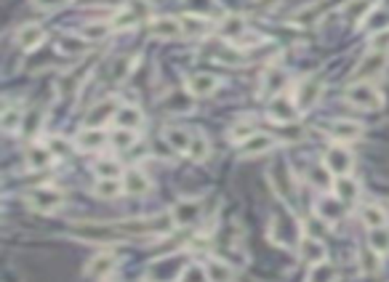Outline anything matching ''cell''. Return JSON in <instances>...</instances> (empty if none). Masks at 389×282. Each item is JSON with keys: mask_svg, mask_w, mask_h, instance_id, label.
I'll return each instance as SVG.
<instances>
[{"mask_svg": "<svg viewBox=\"0 0 389 282\" xmlns=\"http://www.w3.org/2000/svg\"><path fill=\"white\" fill-rule=\"evenodd\" d=\"M189 258L184 251L171 255H163L158 261H152L147 267V282H182L184 272H187Z\"/></svg>", "mask_w": 389, "mask_h": 282, "instance_id": "obj_1", "label": "cell"}, {"mask_svg": "<svg viewBox=\"0 0 389 282\" xmlns=\"http://www.w3.org/2000/svg\"><path fill=\"white\" fill-rule=\"evenodd\" d=\"M72 237H78L83 242H96V245H109L125 237L118 224H99V221H81L72 224Z\"/></svg>", "mask_w": 389, "mask_h": 282, "instance_id": "obj_2", "label": "cell"}, {"mask_svg": "<svg viewBox=\"0 0 389 282\" xmlns=\"http://www.w3.org/2000/svg\"><path fill=\"white\" fill-rule=\"evenodd\" d=\"M152 14V3L149 0H128L121 11L112 14V29H134L139 22L149 19Z\"/></svg>", "mask_w": 389, "mask_h": 282, "instance_id": "obj_3", "label": "cell"}, {"mask_svg": "<svg viewBox=\"0 0 389 282\" xmlns=\"http://www.w3.org/2000/svg\"><path fill=\"white\" fill-rule=\"evenodd\" d=\"M344 96H347L349 104H355V107H360V109H378L384 104V96L378 94V88L368 80H355L347 88V94Z\"/></svg>", "mask_w": 389, "mask_h": 282, "instance_id": "obj_4", "label": "cell"}, {"mask_svg": "<svg viewBox=\"0 0 389 282\" xmlns=\"http://www.w3.org/2000/svg\"><path fill=\"white\" fill-rule=\"evenodd\" d=\"M27 202L38 213H54L64 205V192L56 187H38L27 195Z\"/></svg>", "mask_w": 389, "mask_h": 282, "instance_id": "obj_5", "label": "cell"}, {"mask_svg": "<svg viewBox=\"0 0 389 282\" xmlns=\"http://www.w3.org/2000/svg\"><path fill=\"white\" fill-rule=\"evenodd\" d=\"M320 96H322V80L318 75H307L304 80L296 83L294 101L296 107H299V112H309V109L320 101Z\"/></svg>", "mask_w": 389, "mask_h": 282, "instance_id": "obj_6", "label": "cell"}, {"mask_svg": "<svg viewBox=\"0 0 389 282\" xmlns=\"http://www.w3.org/2000/svg\"><path fill=\"white\" fill-rule=\"evenodd\" d=\"M389 64V54L384 51H371L368 56H362L360 62H357V67L352 69V78L355 80H371L376 75H381Z\"/></svg>", "mask_w": 389, "mask_h": 282, "instance_id": "obj_7", "label": "cell"}, {"mask_svg": "<svg viewBox=\"0 0 389 282\" xmlns=\"http://www.w3.org/2000/svg\"><path fill=\"white\" fill-rule=\"evenodd\" d=\"M147 29H149L152 38H161V41H174V38L187 35V32H184V24H182V19H176V16H152Z\"/></svg>", "mask_w": 389, "mask_h": 282, "instance_id": "obj_8", "label": "cell"}, {"mask_svg": "<svg viewBox=\"0 0 389 282\" xmlns=\"http://www.w3.org/2000/svg\"><path fill=\"white\" fill-rule=\"evenodd\" d=\"M322 165H325L336 178H339V176H349V171H352V152H349L344 144H331V147L325 149Z\"/></svg>", "mask_w": 389, "mask_h": 282, "instance_id": "obj_9", "label": "cell"}, {"mask_svg": "<svg viewBox=\"0 0 389 282\" xmlns=\"http://www.w3.org/2000/svg\"><path fill=\"white\" fill-rule=\"evenodd\" d=\"M272 187H275V192L280 195L285 202H294L296 197V178H294V171L285 165V162H278L275 168H272Z\"/></svg>", "mask_w": 389, "mask_h": 282, "instance_id": "obj_10", "label": "cell"}, {"mask_svg": "<svg viewBox=\"0 0 389 282\" xmlns=\"http://www.w3.org/2000/svg\"><path fill=\"white\" fill-rule=\"evenodd\" d=\"M176 227H189V224H198L203 216V202L200 200H179L171 208Z\"/></svg>", "mask_w": 389, "mask_h": 282, "instance_id": "obj_11", "label": "cell"}, {"mask_svg": "<svg viewBox=\"0 0 389 282\" xmlns=\"http://www.w3.org/2000/svg\"><path fill=\"white\" fill-rule=\"evenodd\" d=\"M269 118L275 122H280V125H291V122L299 120V107L288 96H275V101L269 104Z\"/></svg>", "mask_w": 389, "mask_h": 282, "instance_id": "obj_12", "label": "cell"}, {"mask_svg": "<svg viewBox=\"0 0 389 282\" xmlns=\"http://www.w3.org/2000/svg\"><path fill=\"white\" fill-rule=\"evenodd\" d=\"M275 144H278V139L272 134H259L256 131L251 139H245L243 144H238V152H240L243 157H256V155H264L269 149H275Z\"/></svg>", "mask_w": 389, "mask_h": 282, "instance_id": "obj_13", "label": "cell"}, {"mask_svg": "<svg viewBox=\"0 0 389 282\" xmlns=\"http://www.w3.org/2000/svg\"><path fill=\"white\" fill-rule=\"evenodd\" d=\"M118 264V255L115 251H102V253H96L88 264H86V274L91 277V280H102V277H107L109 272L115 269Z\"/></svg>", "mask_w": 389, "mask_h": 282, "instance_id": "obj_14", "label": "cell"}, {"mask_svg": "<svg viewBox=\"0 0 389 282\" xmlns=\"http://www.w3.org/2000/svg\"><path fill=\"white\" fill-rule=\"evenodd\" d=\"M288 83V75L278 67H269L261 78V85H259V96L261 99H275V96L282 91V85Z\"/></svg>", "mask_w": 389, "mask_h": 282, "instance_id": "obj_15", "label": "cell"}, {"mask_svg": "<svg viewBox=\"0 0 389 282\" xmlns=\"http://www.w3.org/2000/svg\"><path fill=\"white\" fill-rule=\"evenodd\" d=\"M123 189H125L131 197H144L149 192V178L144 176V171L128 168V171L123 174Z\"/></svg>", "mask_w": 389, "mask_h": 282, "instance_id": "obj_16", "label": "cell"}, {"mask_svg": "<svg viewBox=\"0 0 389 282\" xmlns=\"http://www.w3.org/2000/svg\"><path fill=\"white\" fill-rule=\"evenodd\" d=\"M216 88H219V78H216V75H208V72H198V75H192L187 80L189 96H198V99L211 96Z\"/></svg>", "mask_w": 389, "mask_h": 282, "instance_id": "obj_17", "label": "cell"}, {"mask_svg": "<svg viewBox=\"0 0 389 282\" xmlns=\"http://www.w3.org/2000/svg\"><path fill=\"white\" fill-rule=\"evenodd\" d=\"M245 29H248V24H245V19H243L240 14H229L219 22V35L227 38V41L238 43L243 35H245Z\"/></svg>", "mask_w": 389, "mask_h": 282, "instance_id": "obj_18", "label": "cell"}, {"mask_svg": "<svg viewBox=\"0 0 389 282\" xmlns=\"http://www.w3.org/2000/svg\"><path fill=\"white\" fill-rule=\"evenodd\" d=\"M43 41H46V29L41 24H25L16 35V43H19L22 51H35Z\"/></svg>", "mask_w": 389, "mask_h": 282, "instance_id": "obj_19", "label": "cell"}, {"mask_svg": "<svg viewBox=\"0 0 389 282\" xmlns=\"http://www.w3.org/2000/svg\"><path fill=\"white\" fill-rule=\"evenodd\" d=\"M25 160H27L29 168H35V171H43V168H48L51 162L56 160V155L51 152V147L46 144H32V147H27V152H25Z\"/></svg>", "mask_w": 389, "mask_h": 282, "instance_id": "obj_20", "label": "cell"}, {"mask_svg": "<svg viewBox=\"0 0 389 282\" xmlns=\"http://www.w3.org/2000/svg\"><path fill=\"white\" fill-rule=\"evenodd\" d=\"M107 144V134L102 128H86L81 134L75 136V147L86 149V152H96Z\"/></svg>", "mask_w": 389, "mask_h": 282, "instance_id": "obj_21", "label": "cell"}, {"mask_svg": "<svg viewBox=\"0 0 389 282\" xmlns=\"http://www.w3.org/2000/svg\"><path fill=\"white\" fill-rule=\"evenodd\" d=\"M344 205H347V202H341L336 195L334 197H331V195H328V197H320V200H318V216H320L325 224H336V221L341 218V213H344Z\"/></svg>", "mask_w": 389, "mask_h": 282, "instance_id": "obj_22", "label": "cell"}, {"mask_svg": "<svg viewBox=\"0 0 389 282\" xmlns=\"http://www.w3.org/2000/svg\"><path fill=\"white\" fill-rule=\"evenodd\" d=\"M112 120H115V125H118V128L139 131V128H142V122H144V115H142V109L134 107V104H131V107L125 104V107H121L118 112H115V118H112Z\"/></svg>", "mask_w": 389, "mask_h": 282, "instance_id": "obj_23", "label": "cell"}, {"mask_svg": "<svg viewBox=\"0 0 389 282\" xmlns=\"http://www.w3.org/2000/svg\"><path fill=\"white\" fill-rule=\"evenodd\" d=\"M299 255L315 267V264H320L322 258H325V248H322V242L315 240V237H301V242H299Z\"/></svg>", "mask_w": 389, "mask_h": 282, "instance_id": "obj_24", "label": "cell"}, {"mask_svg": "<svg viewBox=\"0 0 389 282\" xmlns=\"http://www.w3.org/2000/svg\"><path fill=\"white\" fill-rule=\"evenodd\" d=\"M334 195L341 202H355L357 195H360V184L355 178H349V176H339L334 181Z\"/></svg>", "mask_w": 389, "mask_h": 282, "instance_id": "obj_25", "label": "cell"}, {"mask_svg": "<svg viewBox=\"0 0 389 282\" xmlns=\"http://www.w3.org/2000/svg\"><path fill=\"white\" fill-rule=\"evenodd\" d=\"M331 136L336 141H355L362 136V125L355 120H339L331 125Z\"/></svg>", "mask_w": 389, "mask_h": 282, "instance_id": "obj_26", "label": "cell"}, {"mask_svg": "<svg viewBox=\"0 0 389 282\" xmlns=\"http://www.w3.org/2000/svg\"><path fill=\"white\" fill-rule=\"evenodd\" d=\"M205 277H208V282H232L235 280V269L229 267L227 261L214 258V261H208V267H205Z\"/></svg>", "mask_w": 389, "mask_h": 282, "instance_id": "obj_27", "label": "cell"}, {"mask_svg": "<svg viewBox=\"0 0 389 282\" xmlns=\"http://www.w3.org/2000/svg\"><path fill=\"white\" fill-rule=\"evenodd\" d=\"M182 24H184V32L192 35V38H203V35H208L211 27H214L205 16H198V14H184L182 16Z\"/></svg>", "mask_w": 389, "mask_h": 282, "instance_id": "obj_28", "label": "cell"}, {"mask_svg": "<svg viewBox=\"0 0 389 282\" xmlns=\"http://www.w3.org/2000/svg\"><path fill=\"white\" fill-rule=\"evenodd\" d=\"M118 104L109 99V101H99L91 112H88V128H99L102 122L107 120V118H115V112H118Z\"/></svg>", "mask_w": 389, "mask_h": 282, "instance_id": "obj_29", "label": "cell"}, {"mask_svg": "<svg viewBox=\"0 0 389 282\" xmlns=\"http://www.w3.org/2000/svg\"><path fill=\"white\" fill-rule=\"evenodd\" d=\"M374 8H376V0H349L341 14L347 16V19H355V22H360L362 24V19L371 14Z\"/></svg>", "mask_w": 389, "mask_h": 282, "instance_id": "obj_30", "label": "cell"}, {"mask_svg": "<svg viewBox=\"0 0 389 282\" xmlns=\"http://www.w3.org/2000/svg\"><path fill=\"white\" fill-rule=\"evenodd\" d=\"M362 221H365L368 229L387 227V211L381 205H376V202H368V205H362Z\"/></svg>", "mask_w": 389, "mask_h": 282, "instance_id": "obj_31", "label": "cell"}, {"mask_svg": "<svg viewBox=\"0 0 389 282\" xmlns=\"http://www.w3.org/2000/svg\"><path fill=\"white\" fill-rule=\"evenodd\" d=\"M165 141L171 144V149H176V152H184V155H187L189 141H192V134L184 131V128H176V125H171V128H165Z\"/></svg>", "mask_w": 389, "mask_h": 282, "instance_id": "obj_32", "label": "cell"}, {"mask_svg": "<svg viewBox=\"0 0 389 282\" xmlns=\"http://www.w3.org/2000/svg\"><path fill=\"white\" fill-rule=\"evenodd\" d=\"M86 48H88L86 38H78V35H64V38L59 41V51L64 56H83L86 54Z\"/></svg>", "mask_w": 389, "mask_h": 282, "instance_id": "obj_33", "label": "cell"}, {"mask_svg": "<svg viewBox=\"0 0 389 282\" xmlns=\"http://www.w3.org/2000/svg\"><path fill=\"white\" fill-rule=\"evenodd\" d=\"M336 267L334 264H328V261H320V264H315V267L309 269L307 274V282H336Z\"/></svg>", "mask_w": 389, "mask_h": 282, "instance_id": "obj_34", "label": "cell"}, {"mask_svg": "<svg viewBox=\"0 0 389 282\" xmlns=\"http://www.w3.org/2000/svg\"><path fill=\"white\" fill-rule=\"evenodd\" d=\"M123 189V184H118V178H99L94 187V195L96 197H102V200H112V197H118Z\"/></svg>", "mask_w": 389, "mask_h": 282, "instance_id": "obj_35", "label": "cell"}, {"mask_svg": "<svg viewBox=\"0 0 389 282\" xmlns=\"http://www.w3.org/2000/svg\"><path fill=\"white\" fill-rule=\"evenodd\" d=\"M208 139L203 134H192V141H189V149H187V157H192V162H203L208 157Z\"/></svg>", "mask_w": 389, "mask_h": 282, "instance_id": "obj_36", "label": "cell"}, {"mask_svg": "<svg viewBox=\"0 0 389 282\" xmlns=\"http://www.w3.org/2000/svg\"><path fill=\"white\" fill-rule=\"evenodd\" d=\"M357 261H360V272H365V274H374V272L381 269V253H376L371 245L362 248L360 255H357Z\"/></svg>", "mask_w": 389, "mask_h": 282, "instance_id": "obj_37", "label": "cell"}, {"mask_svg": "<svg viewBox=\"0 0 389 282\" xmlns=\"http://www.w3.org/2000/svg\"><path fill=\"white\" fill-rule=\"evenodd\" d=\"M368 245L374 248L376 253H389V229L387 227L368 229Z\"/></svg>", "mask_w": 389, "mask_h": 282, "instance_id": "obj_38", "label": "cell"}, {"mask_svg": "<svg viewBox=\"0 0 389 282\" xmlns=\"http://www.w3.org/2000/svg\"><path fill=\"white\" fill-rule=\"evenodd\" d=\"M331 176H334V174H331L325 165H312V168H309V174H307V178H309V184H312V187L328 189V187H334Z\"/></svg>", "mask_w": 389, "mask_h": 282, "instance_id": "obj_39", "label": "cell"}, {"mask_svg": "<svg viewBox=\"0 0 389 282\" xmlns=\"http://www.w3.org/2000/svg\"><path fill=\"white\" fill-rule=\"evenodd\" d=\"M362 27L368 29V32H374V35H378V32H384V27H389V16L374 8L371 14L362 19Z\"/></svg>", "mask_w": 389, "mask_h": 282, "instance_id": "obj_40", "label": "cell"}, {"mask_svg": "<svg viewBox=\"0 0 389 282\" xmlns=\"http://www.w3.org/2000/svg\"><path fill=\"white\" fill-rule=\"evenodd\" d=\"M109 144L115 149H131L136 144V131H128V128H118L115 134L109 136Z\"/></svg>", "mask_w": 389, "mask_h": 282, "instance_id": "obj_41", "label": "cell"}, {"mask_svg": "<svg viewBox=\"0 0 389 282\" xmlns=\"http://www.w3.org/2000/svg\"><path fill=\"white\" fill-rule=\"evenodd\" d=\"M22 122H25V118H22V109L6 107V112H3V131H6V134H14L16 128L22 131Z\"/></svg>", "mask_w": 389, "mask_h": 282, "instance_id": "obj_42", "label": "cell"}, {"mask_svg": "<svg viewBox=\"0 0 389 282\" xmlns=\"http://www.w3.org/2000/svg\"><path fill=\"white\" fill-rule=\"evenodd\" d=\"M256 134V122L251 120H243L238 125H232V131H229V139L235 141V144H243L245 139H251Z\"/></svg>", "mask_w": 389, "mask_h": 282, "instance_id": "obj_43", "label": "cell"}, {"mask_svg": "<svg viewBox=\"0 0 389 282\" xmlns=\"http://www.w3.org/2000/svg\"><path fill=\"white\" fill-rule=\"evenodd\" d=\"M109 32H112V24H107V22H88V24L83 27L86 41H102Z\"/></svg>", "mask_w": 389, "mask_h": 282, "instance_id": "obj_44", "label": "cell"}, {"mask_svg": "<svg viewBox=\"0 0 389 282\" xmlns=\"http://www.w3.org/2000/svg\"><path fill=\"white\" fill-rule=\"evenodd\" d=\"M96 174H99V178H118L121 176V165L115 160H99L96 162Z\"/></svg>", "mask_w": 389, "mask_h": 282, "instance_id": "obj_45", "label": "cell"}, {"mask_svg": "<svg viewBox=\"0 0 389 282\" xmlns=\"http://www.w3.org/2000/svg\"><path fill=\"white\" fill-rule=\"evenodd\" d=\"M41 122H43V112L41 109H32L27 118H25V122H22V131L27 136H35L38 134V128H41Z\"/></svg>", "mask_w": 389, "mask_h": 282, "instance_id": "obj_46", "label": "cell"}, {"mask_svg": "<svg viewBox=\"0 0 389 282\" xmlns=\"http://www.w3.org/2000/svg\"><path fill=\"white\" fill-rule=\"evenodd\" d=\"M371 51H384V54H389V29H384V32H378V35L371 38Z\"/></svg>", "mask_w": 389, "mask_h": 282, "instance_id": "obj_47", "label": "cell"}, {"mask_svg": "<svg viewBox=\"0 0 389 282\" xmlns=\"http://www.w3.org/2000/svg\"><path fill=\"white\" fill-rule=\"evenodd\" d=\"M182 282H208V277H205V269H200V267H187V272H184Z\"/></svg>", "mask_w": 389, "mask_h": 282, "instance_id": "obj_48", "label": "cell"}, {"mask_svg": "<svg viewBox=\"0 0 389 282\" xmlns=\"http://www.w3.org/2000/svg\"><path fill=\"white\" fill-rule=\"evenodd\" d=\"M128 69H131V62H128V56H123L121 62L115 64V69H112V80H123V78H128Z\"/></svg>", "mask_w": 389, "mask_h": 282, "instance_id": "obj_49", "label": "cell"}, {"mask_svg": "<svg viewBox=\"0 0 389 282\" xmlns=\"http://www.w3.org/2000/svg\"><path fill=\"white\" fill-rule=\"evenodd\" d=\"M48 147H51V152H54L56 157H64V155L69 152L67 144H62V139H51V141H48Z\"/></svg>", "mask_w": 389, "mask_h": 282, "instance_id": "obj_50", "label": "cell"}, {"mask_svg": "<svg viewBox=\"0 0 389 282\" xmlns=\"http://www.w3.org/2000/svg\"><path fill=\"white\" fill-rule=\"evenodd\" d=\"M38 8H59V6H64L67 0H32Z\"/></svg>", "mask_w": 389, "mask_h": 282, "instance_id": "obj_51", "label": "cell"}, {"mask_svg": "<svg viewBox=\"0 0 389 282\" xmlns=\"http://www.w3.org/2000/svg\"><path fill=\"white\" fill-rule=\"evenodd\" d=\"M278 0H254V6L256 8H272Z\"/></svg>", "mask_w": 389, "mask_h": 282, "instance_id": "obj_52", "label": "cell"}]
</instances>
